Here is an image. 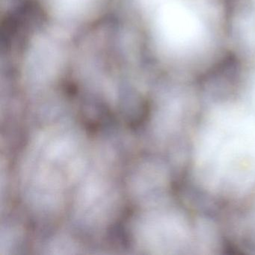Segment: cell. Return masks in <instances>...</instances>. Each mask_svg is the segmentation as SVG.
I'll list each match as a JSON object with an SVG mask.
<instances>
[{
	"instance_id": "1",
	"label": "cell",
	"mask_w": 255,
	"mask_h": 255,
	"mask_svg": "<svg viewBox=\"0 0 255 255\" xmlns=\"http://www.w3.org/2000/svg\"><path fill=\"white\" fill-rule=\"evenodd\" d=\"M198 175L209 189L225 195L255 183V117L240 109L213 113L201 132L196 150Z\"/></svg>"
},
{
	"instance_id": "2",
	"label": "cell",
	"mask_w": 255,
	"mask_h": 255,
	"mask_svg": "<svg viewBox=\"0 0 255 255\" xmlns=\"http://www.w3.org/2000/svg\"><path fill=\"white\" fill-rule=\"evenodd\" d=\"M159 30L165 42L174 48L188 49L200 42L204 32L202 20L188 5L170 3L159 15Z\"/></svg>"
}]
</instances>
